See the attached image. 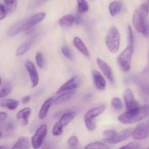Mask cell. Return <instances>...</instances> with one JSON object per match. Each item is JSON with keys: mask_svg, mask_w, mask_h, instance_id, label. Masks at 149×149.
I'll return each instance as SVG.
<instances>
[{"mask_svg": "<svg viewBox=\"0 0 149 149\" xmlns=\"http://www.w3.org/2000/svg\"><path fill=\"white\" fill-rule=\"evenodd\" d=\"M91 76H92L94 86L97 90H99V91L105 90L107 83H106L104 75L100 71L97 70H93L92 72H91Z\"/></svg>", "mask_w": 149, "mask_h": 149, "instance_id": "cell-15", "label": "cell"}, {"mask_svg": "<svg viewBox=\"0 0 149 149\" xmlns=\"http://www.w3.org/2000/svg\"><path fill=\"white\" fill-rule=\"evenodd\" d=\"M24 19H23L22 21H20L18 22L15 23L12 26L10 27V29L8 31V36H10V37H14V36L22 32V26L23 24H24Z\"/></svg>", "mask_w": 149, "mask_h": 149, "instance_id": "cell-25", "label": "cell"}, {"mask_svg": "<svg viewBox=\"0 0 149 149\" xmlns=\"http://www.w3.org/2000/svg\"><path fill=\"white\" fill-rule=\"evenodd\" d=\"M75 117V113L73 110L65 112L60 117L59 120L54 125L52 129V134L55 137L60 136L63 133L64 128L73 121Z\"/></svg>", "mask_w": 149, "mask_h": 149, "instance_id": "cell-5", "label": "cell"}, {"mask_svg": "<svg viewBox=\"0 0 149 149\" xmlns=\"http://www.w3.org/2000/svg\"><path fill=\"white\" fill-rule=\"evenodd\" d=\"M31 110L29 107H24L17 113L16 119L22 127H26L29 124V118L31 115Z\"/></svg>", "mask_w": 149, "mask_h": 149, "instance_id": "cell-16", "label": "cell"}, {"mask_svg": "<svg viewBox=\"0 0 149 149\" xmlns=\"http://www.w3.org/2000/svg\"><path fill=\"white\" fill-rule=\"evenodd\" d=\"M148 15H145L139 9L134 12L132 15V24L134 29L137 32L147 36L149 33V27L147 24Z\"/></svg>", "mask_w": 149, "mask_h": 149, "instance_id": "cell-4", "label": "cell"}, {"mask_svg": "<svg viewBox=\"0 0 149 149\" xmlns=\"http://www.w3.org/2000/svg\"><path fill=\"white\" fill-rule=\"evenodd\" d=\"M0 149H8L6 146H0Z\"/></svg>", "mask_w": 149, "mask_h": 149, "instance_id": "cell-43", "label": "cell"}, {"mask_svg": "<svg viewBox=\"0 0 149 149\" xmlns=\"http://www.w3.org/2000/svg\"><path fill=\"white\" fill-rule=\"evenodd\" d=\"M30 100H31V97L29 95H26L21 99V102H22L23 104H27L28 102H29Z\"/></svg>", "mask_w": 149, "mask_h": 149, "instance_id": "cell-41", "label": "cell"}, {"mask_svg": "<svg viewBox=\"0 0 149 149\" xmlns=\"http://www.w3.org/2000/svg\"><path fill=\"white\" fill-rule=\"evenodd\" d=\"M74 24V15L72 14H67L58 20V24L62 28H70Z\"/></svg>", "mask_w": 149, "mask_h": 149, "instance_id": "cell-23", "label": "cell"}, {"mask_svg": "<svg viewBox=\"0 0 149 149\" xmlns=\"http://www.w3.org/2000/svg\"><path fill=\"white\" fill-rule=\"evenodd\" d=\"M5 6L6 8L8 15H11L17 9L18 0H3Z\"/></svg>", "mask_w": 149, "mask_h": 149, "instance_id": "cell-27", "label": "cell"}, {"mask_svg": "<svg viewBox=\"0 0 149 149\" xmlns=\"http://www.w3.org/2000/svg\"><path fill=\"white\" fill-rule=\"evenodd\" d=\"M2 78H1V77H0V86H1V85H2Z\"/></svg>", "mask_w": 149, "mask_h": 149, "instance_id": "cell-45", "label": "cell"}, {"mask_svg": "<svg viewBox=\"0 0 149 149\" xmlns=\"http://www.w3.org/2000/svg\"><path fill=\"white\" fill-rule=\"evenodd\" d=\"M7 15H8V13H7L6 8L5 5L0 3V21L5 19Z\"/></svg>", "mask_w": 149, "mask_h": 149, "instance_id": "cell-37", "label": "cell"}, {"mask_svg": "<svg viewBox=\"0 0 149 149\" xmlns=\"http://www.w3.org/2000/svg\"><path fill=\"white\" fill-rule=\"evenodd\" d=\"M124 104L127 110H131L140 107V103L135 99L132 90L130 88H127L123 94Z\"/></svg>", "mask_w": 149, "mask_h": 149, "instance_id": "cell-12", "label": "cell"}, {"mask_svg": "<svg viewBox=\"0 0 149 149\" xmlns=\"http://www.w3.org/2000/svg\"><path fill=\"white\" fill-rule=\"evenodd\" d=\"M110 103H111L112 107H113L117 111H120V110H121L123 109L124 104H123L122 100L120 98H118V97H113V98L112 99L111 102Z\"/></svg>", "mask_w": 149, "mask_h": 149, "instance_id": "cell-30", "label": "cell"}, {"mask_svg": "<svg viewBox=\"0 0 149 149\" xmlns=\"http://www.w3.org/2000/svg\"><path fill=\"white\" fill-rule=\"evenodd\" d=\"M45 17H46V13L45 12H40L31 15L29 18H25L22 26V32L31 29L32 27L35 26L41 21H43Z\"/></svg>", "mask_w": 149, "mask_h": 149, "instance_id": "cell-8", "label": "cell"}, {"mask_svg": "<svg viewBox=\"0 0 149 149\" xmlns=\"http://www.w3.org/2000/svg\"><path fill=\"white\" fill-rule=\"evenodd\" d=\"M133 129L127 128L122 130L119 133H117L113 137L111 138H105L103 139V142L107 143V144H117V143H121L123 141H125L126 140L130 137L132 134Z\"/></svg>", "mask_w": 149, "mask_h": 149, "instance_id": "cell-13", "label": "cell"}, {"mask_svg": "<svg viewBox=\"0 0 149 149\" xmlns=\"http://www.w3.org/2000/svg\"><path fill=\"white\" fill-rule=\"evenodd\" d=\"M8 113L5 111H0V124H2L8 118Z\"/></svg>", "mask_w": 149, "mask_h": 149, "instance_id": "cell-39", "label": "cell"}, {"mask_svg": "<svg viewBox=\"0 0 149 149\" xmlns=\"http://www.w3.org/2000/svg\"><path fill=\"white\" fill-rule=\"evenodd\" d=\"M48 134V127L46 124H41L31 139V146L33 149H40L43 145L45 139Z\"/></svg>", "mask_w": 149, "mask_h": 149, "instance_id": "cell-7", "label": "cell"}, {"mask_svg": "<svg viewBox=\"0 0 149 149\" xmlns=\"http://www.w3.org/2000/svg\"><path fill=\"white\" fill-rule=\"evenodd\" d=\"M73 45L75 47L77 50L79 51L81 54H82L84 56L88 57L90 56V52L88 51V48H87V46L86 45V44L84 43V41L80 38L79 37H74L73 38Z\"/></svg>", "mask_w": 149, "mask_h": 149, "instance_id": "cell-18", "label": "cell"}, {"mask_svg": "<svg viewBox=\"0 0 149 149\" xmlns=\"http://www.w3.org/2000/svg\"><path fill=\"white\" fill-rule=\"evenodd\" d=\"M78 13L79 14L86 13L89 10V5L86 0H77Z\"/></svg>", "mask_w": 149, "mask_h": 149, "instance_id": "cell-28", "label": "cell"}, {"mask_svg": "<svg viewBox=\"0 0 149 149\" xmlns=\"http://www.w3.org/2000/svg\"><path fill=\"white\" fill-rule=\"evenodd\" d=\"M2 136H3V133H2V130H1V129H0V139L2 138Z\"/></svg>", "mask_w": 149, "mask_h": 149, "instance_id": "cell-44", "label": "cell"}, {"mask_svg": "<svg viewBox=\"0 0 149 149\" xmlns=\"http://www.w3.org/2000/svg\"><path fill=\"white\" fill-rule=\"evenodd\" d=\"M148 56H149V53H148Z\"/></svg>", "mask_w": 149, "mask_h": 149, "instance_id": "cell-48", "label": "cell"}, {"mask_svg": "<svg viewBox=\"0 0 149 149\" xmlns=\"http://www.w3.org/2000/svg\"><path fill=\"white\" fill-rule=\"evenodd\" d=\"M121 37L117 27L112 26L105 37V45L111 54H117L119 51Z\"/></svg>", "mask_w": 149, "mask_h": 149, "instance_id": "cell-3", "label": "cell"}, {"mask_svg": "<svg viewBox=\"0 0 149 149\" xmlns=\"http://www.w3.org/2000/svg\"><path fill=\"white\" fill-rule=\"evenodd\" d=\"M78 143H79V140L76 136H71L70 137H69L68 140H67V144L70 148H76Z\"/></svg>", "mask_w": 149, "mask_h": 149, "instance_id": "cell-34", "label": "cell"}, {"mask_svg": "<svg viewBox=\"0 0 149 149\" xmlns=\"http://www.w3.org/2000/svg\"><path fill=\"white\" fill-rule=\"evenodd\" d=\"M96 61H97V64L98 66L99 69L101 71L100 72L104 75V77H105L108 80L109 82L112 85H114V84H115V78H114L113 72L110 66L107 62H105L104 60L101 59L100 58H97L96 59Z\"/></svg>", "mask_w": 149, "mask_h": 149, "instance_id": "cell-11", "label": "cell"}, {"mask_svg": "<svg viewBox=\"0 0 149 149\" xmlns=\"http://www.w3.org/2000/svg\"><path fill=\"white\" fill-rule=\"evenodd\" d=\"M31 143L26 137H20L10 149H30Z\"/></svg>", "mask_w": 149, "mask_h": 149, "instance_id": "cell-22", "label": "cell"}, {"mask_svg": "<svg viewBox=\"0 0 149 149\" xmlns=\"http://www.w3.org/2000/svg\"><path fill=\"white\" fill-rule=\"evenodd\" d=\"M19 106V102L14 99H2L0 100V107L6 108L8 110H15Z\"/></svg>", "mask_w": 149, "mask_h": 149, "instance_id": "cell-20", "label": "cell"}, {"mask_svg": "<svg viewBox=\"0 0 149 149\" xmlns=\"http://www.w3.org/2000/svg\"><path fill=\"white\" fill-rule=\"evenodd\" d=\"M140 148V144L137 142H132L128 143L122 147L119 148L118 149H139Z\"/></svg>", "mask_w": 149, "mask_h": 149, "instance_id": "cell-36", "label": "cell"}, {"mask_svg": "<svg viewBox=\"0 0 149 149\" xmlns=\"http://www.w3.org/2000/svg\"><path fill=\"white\" fill-rule=\"evenodd\" d=\"M37 36H38V34H34L30 39H29L28 40L26 41L24 43H23L22 45L18 47L16 51V54H15L17 56H21L24 55L26 53L29 51V49L31 48L33 44L34 43L35 40H37Z\"/></svg>", "mask_w": 149, "mask_h": 149, "instance_id": "cell-17", "label": "cell"}, {"mask_svg": "<svg viewBox=\"0 0 149 149\" xmlns=\"http://www.w3.org/2000/svg\"><path fill=\"white\" fill-rule=\"evenodd\" d=\"M1 124L5 132H11L15 129V124L13 121H5Z\"/></svg>", "mask_w": 149, "mask_h": 149, "instance_id": "cell-32", "label": "cell"}, {"mask_svg": "<svg viewBox=\"0 0 149 149\" xmlns=\"http://www.w3.org/2000/svg\"><path fill=\"white\" fill-rule=\"evenodd\" d=\"M72 149H77L76 148H72Z\"/></svg>", "mask_w": 149, "mask_h": 149, "instance_id": "cell-46", "label": "cell"}, {"mask_svg": "<svg viewBox=\"0 0 149 149\" xmlns=\"http://www.w3.org/2000/svg\"><path fill=\"white\" fill-rule=\"evenodd\" d=\"M61 53H62L63 55H64V56L67 58V59L72 61L73 55H72V53L71 50H70V48H68L67 46L64 45V46H63L62 48H61Z\"/></svg>", "mask_w": 149, "mask_h": 149, "instance_id": "cell-33", "label": "cell"}, {"mask_svg": "<svg viewBox=\"0 0 149 149\" xmlns=\"http://www.w3.org/2000/svg\"><path fill=\"white\" fill-rule=\"evenodd\" d=\"M42 149H52V147H51V146L50 144H45Z\"/></svg>", "mask_w": 149, "mask_h": 149, "instance_id": "cell-42", "label": "cell"}, {"mask_svg": "<svg viewBox=\"0 0 149 149\" xmlns=\"http://www.w3.org/2000/svg\"><path fill=\"white\" fill-rule=\"evenodd\" d=\"M132 137L134 140H145L149 137V121L140 123L133 130Z\"/></svg>", "mask_w": 149, "mask_h": 149, "instance_id": "cell-10", "label": "cell"}, {"mask_svg": "<svg viewBox=\"0 0 149 149\" xmlns=\"http://www.w3.org/2000/svg\"><path fill=\"white\" fill-rule=\"evenodd\" d=\"M128 40H129V45L130 46L134 47V33H133L132 28L131 26H128Z\"/></svg>", "mask_w": 149, "mask_h": 149, "instance_id": "cell-35", "label": "cell"}, {"mask_svg": "<svg viewBox=\"0 0 149 149\" xmlns=\"http://www.w3.org/2000/svg\"><path fill=\"white\" fill-rule=\"evenodd\" d=\"M148 5H149V0H148Z\"/></svg>", "mask_w": 149, "mask_h": 149, "instance_id": "cell-47", "label": "cell"}, {"mask_svg": "<svg viewBox=\"0 0 149 149\" xmlns=\"http://www.w3.org/2000/svg\"><path fill=\"white\" fill-rule=\"evenodd\" d=\"M104 135L106 136V137L107 138H111V137H113L116 134H117V132L114 130H105V131L103 132Z\"/></svg>", "mask_w": 149, "mask_h": 149, "instance_id": "cell-38", "label": "cell"}, {"mask_svg": "<svg viewBox=\"0 0 149 149\" xmlns=\"http://www.w3.org/2000/svg\"><path fill=\"white\" fill-rule=\"evenodd\" d=\"M148 116L149 104H145L136 109L127 110L118 116V120L123 124H132L143 121Z\"/></svg>", "mask_w": 149, "mask_h": 149, "instance_id": "cell-1", "label": "cell"}, {"mask_svg": "<svg viewBox=\"0 0 149 149\" xmlns=\"http://www.w3.org/2000/svg\"><path fill=\"white\" fill-rule=\"evenodd\" d=\"M75 94V91H66V92L61 93L57 97L54 99V104H61L62 103L66 102L68 100H70L73 96Z\"/></svg>", "mask_w": 149, "mask_h": 149, "instance_id": "cell-21", "label": "cell"}, {"mask_svg": "<svg viewBox=\"0 0 149 149\" xmlns=\"http://www.w3.org/2000/svg\"><path fill=\"white\" fill-rule=\"evenodd\" d=\"M74 24L78 25V24H81V15L80 14H77V15H74Z\"/></svg>", "mask_w": 149, "mask_h": 149, "instance_id": "cell-40", "label": "cell"}, {"mask_svg": "<svg viewBox=\"0 0 149 149\" xmlns=\"http://www.w3.org/2000/svg\"><path fill=\"white\" fill-rule=\"evenodd\" d=\"M35 62L37 67H39L40 69H41V70H43L45 66V61L43 54L40 51H37L36 53Z\"/></svg>", "mask_w": 149, "mask_h": 149, "instance_id": "cell-29", "label": "cell"}, {"mask_svg": "<svg viewBox=\"0 0 149 149\" xmlns=\"http://www.w3.org/2000/svg\"><path fill=\"white\" fill-rule=\"evenodd\" d=\"M134 54V47L128 45L117 57V62L120 68L125 72L131 69V63Z\"/></svg>", "mask_w": 149, "mask_h": 149, "instance_id": "cell-6", "label": "cell"}, {"mask_svg": "<svg viewBox=\"0 0 149 149\" xmlns=\"http://www.w3.org/2000/svg\"><path fill=\"white\" fill-rule=\"evenodd\" d=\"M105 109V104H100L90 109L86 113L84 117V121L86 127L88 131L93 132L97 128V122H96L95 118L100 116L102 113H104Z\"/></svg>", "mask_w": 149, "mask_h": 149, "instance_id": "cell-2", "label": "cell"}, {"mask_svg": "<svg viewBox=\"0 0 149 149\" xmlns=\"http://www.w3.org/2000/svg\"><path fill=\"white\" fill-rule=\"evenodd\" d=\"M25 67L29 76L31 83V88H35L38 86L40 82V77L38 72L36 69L34 63L31 61H27L25 63Z\"/></svg>", "mask_w": 149, "mask_h": 149, "instance_id": "cell-14", "label": "cell"}, {"mask_svg": "<svg viewBox=\"0 0 149 149\" xmlns=\"http://www.w3.org/2000/svg\"><path fill=\"white\" fill-rule=\"evenodd\" d=\"M54 98L53 97L48 98L42 104L40 109L39 113H38V117H39L40 120H43L46 118L50 108L54 104Z\"/></svg>", "mask_w": 149, "mask_h": 149, "instance_id": "cell-19", "label": "cell"}, {"mask_svg": "<svg viewBox=\"0 0 149 149\" xmlns=\"http://www.w3.org/2000/svg\"><path fill=\"white\" fill-rule=\"evenodd\" d=\"M122 9V3L120 1L116 0L109 5V12L112 17H115L119 13Z\"/></svg>", "mask_w": 149, "mask_h": 149, "instance_id": "cell-24", "label": "cell"}, {"mask_svg": "<svg viewBox=\"0 0 149 149\" xmlns=\"http://www.w3.org/2000/svg\"><path fill=\"white\" fill-rule=\"evenodd\" d=\"M84 149H110L108 144L104 142L95 141L88 143L84 147Z\"/></svg>", "mask_w": 149, "mask_h": 149, "instance_id": "cell-26", "label": "cell"}, {"mask_svg": "<svg viewBox=\"0 0 149 149\" xmlns=\"http://www.w3.org/2000/svg\"><path fill=\"white\" fill-rule=\"evenodd\" d=\"M12 91V87L10 86H4L3 87L0 88V100L5 99L10 94Z\"/></svg>", "mask_w": 149, "mask_h": 149, "instance_id": "cell-31", "label": "cell"}, {"mask_svg": "<svg viewBox=\"0 0 149 149\" xmlns=\"http://www.w3.org/2000/svg\"><path fill=\"white\" fill-rule=\"evenodd\" d=\"M81 78L78 75H74L59 87V88L56 91V94H60L66 91H74L81 86Z\"/></svg>", "mask_w": 149, "mask_h": 149, "instance_id": "cell-9", "label": "cell"}]
</instances>
